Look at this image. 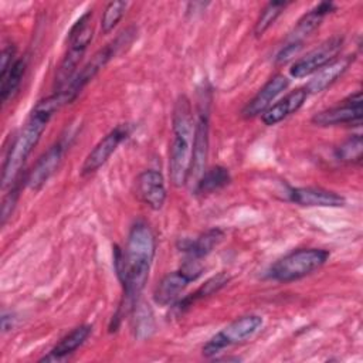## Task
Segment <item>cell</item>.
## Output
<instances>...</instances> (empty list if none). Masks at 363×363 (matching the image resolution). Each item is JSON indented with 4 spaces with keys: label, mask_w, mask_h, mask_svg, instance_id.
<instances>
[{
    "label": "cell",
    "mask_w": 363,
    "mask_h": 363,
    "mask_svg": "<svg viewBox=\"0 0 363 363\" xmlns=\"http://www.w3.org/2000/svg\"><path fill=\"white\" fill-rule=\"evenodd\" d=\"M155 254L156 238L145 221H136L130 227L125 250L115 245L113 267L122 282L123 296L112 318V329H116L121 319L138 305V298L147 282Z\"/></svg>",
    "instance_id": "obj_1"
},
{
    "label": "cell",
    "mask_w": 363,
    "mask_h": 363,
    "mask_svg": "<svg viewBox=\"0 0 363 363\" xmlns=\"http://www.w3.org/2000/svg\"><path fill=\"white\" fill-rule=\"evenodd\" d=\"M172 128L173 140L169 149V174L174 187H183L189 182L194 136L193 109L186 95H180L174 104Z\"/></svg>",
    "instance_id": "obj_2"
},
{
    "label": "cell",
    "mask_w": 363,
    "mask_h": 363,
    "mask_svg": "<svg viewBox=\"0 0 363 363\" xmlns=\"http://www.w3.org/2000/svg\"><path fill=\"white\" fill-rule=\"evenodd\" d=\"M48 122H50L48 116L31 111L24 126L14 136L7 150V155L4 157L3 172H1L3 189L11 187L20 179L21 169L27 157L30 156V153L41 139V135L45 130Z\"/></svg>",
    "instance_id": "obj_3"
},
{
    "label": "cell",
    "mask_w": 363,
    "mask_h": 363,
    "mask_svg": "<svg viewBox=\"0 0 363 363\" xmlns=\"http://www.w3.org/2000/svg\"><path fill=\"white\" fill-rule=\"evenodd\" d=\"M329 255V251L322 248L295 250L272 264L268 277L284 284L298 281L325 265Z\"/></svg>",
    "instance_id": "obj_4"
},
{
    "label": "cell",
    "mask_w": 363,
    "mask_h": 363,
    "mask_svg": "<svg viewBox=\"0 0 363 363\" xmlns=\"http://www.w3.org/2000/svg\"><path fill=\"white\" fill-rule=\"evenodd\" d=\"M133 31L126 30L123 31L119 37H116L112 43L106 44L104 48L98 50L91 60L78 71L75 72V75L72 77V79L60 91H64L65 95L68 96L69 102H74L78 95L81 94V91L99 74V71L115 57L116 51L121 48V45H125L130 41L129 34H132Z\"/></svg>",
    "instance_id": "obj_5"
},
{
    "label": "cell",
    "mask_w": 363,
    "mask_h": 363,
    "mask_svg": "<svg viewBox=\"0 0 363 363\" xmlns=\"http://www.w3.org/2000/svg\"><path fill=\"white\" fill-rule=\"evenodd\" d=\"M210 96L208 92H203L197 106V118L194 121V136L191 145V160L189 182L197 183L201 174L206 172L208 157V133H210Z\"/></svg>",
    "instance_id": "obj_6"
},
{
    "label": "cell",
    "mask_w": 363,
    "mask_h": 363,
    "mask_svg": "<svg viewBox=\"0 0 363 363\" xmlns=\"http://www.w3.org/2000/svg\"><path fill=\"white\" fill-rule=\"evenodd\" d=\"M262 326V318L259 315H244L237 318L220 332H217L204 346L203 354L206 357L216 356L225 347L240 345L251 339Z\"/></svg>",
    "instance_id": "obj_7"
},
{
    "label": "cell",
    "mask_w": 363,
    "mask_h": 363,
    "mask_svg": "<svg viewBox=\"0 0 363 363\" xmlns=\"http://www.w3.org/2000/svg\"><path fill=\"white\" fill-rule=\"evenodd\" d=\"M343 45V37L342 35H333L306 52L303 57H299L295 60V62L289 68L291 77L301 79L309 75H313L316 71L323 68L326 64L337 58V54L340 52Z\"/></svg>",
    "instance_id": "obj_8"
},
{
    "label": "cell",
    "mask_w": 363,
    "mask_h": 363,
    "mask_svg": "<svg viewBox=\"0 0 363 363\" xmlns=\"http://www.w3.org/2000/svg\"><path fill=\"white\" fill-rule=\"evenodd\" d=\"M130 133V126L128 123H121L115 126L111 132H108L86 155L82 166H81V174L88 176L95 173L99 167H102L108 159L112 156V153L116 150V147L123 142Z\"/></svg>",
    "instance_id": "obj_9"
},
{
    "label": "cell",
    "mask_w": 363,
    "mask_h": 363,
    "mask_svg": "<svg viewBox=\"0 0 363 363\" xmlns=\"http://www.w3.org/2000/svg\"><path fill=\"white\" fill-rule=\"evenodd\" d=\"M362 119V94L356 91L349 95L342 104L316 112L312 116V123L316 126H335L360 122Z\"/></svg>",
    "instance_id": "obj_10"
},
{
    "label": "cell",
    "mask_w": 363,
    "mask_h": 363,
    "mask_svg": "<svg viewBox=\"0 0 363 363\" xmlns=\"http://www.w3.org/2000/svg\"><path fill=\"white\" fill-rule=\"evenodd\" d=\"M67 149V145L62 139L51 145L34 163V166L28 170L26 176V184L33 191H38L48 180L50 177L57 172L60 167V163L62 160L64 152Z\"/></svg>",
    "instance_id": "obj_11"
},
{
    "label": "cell",
    "mask_w": 363,
    "mask_h": 363,
    "mask_svg": "<svg viewBox=\"0 0 363 363\" xmlns=\"http://www.w3.org/2000/svg\"><path fill=\"white\" fill-rule=\"evenodd\" d=\"M136 194L149 208L160 210L167 196L163 174L155 169H147L139 173L136 177Z\"/></svg>",
    "instance_id": "obj_12"
},
{
    "label": "cell",
    "mask_w": 363,
    "mask_h": 363,
    "mask_svg": "<svg viewBox=\"0 0 363 363\" xmlns=\"http://www.w3.org/2000/svg\"><path fill=\"white\" fill-rule=\"evenodd\" d=\"M288 86L289 79L285 75H274L264 84V86L254 95V98L247 102V105L241 111V115L247 119L261 116L272 105L277 96L281 95Z\"/></svg>",
    "instance_id": "obj_13"
},
{
    "label": "cell",
    "mask_w": 363,
    "mask_h": 363,
    "mask_svg": "<svg viewBox=\"0 0 363 363\" xmlns=\"http://www.w3.org/2000/svg\"><path fill=\"white\" fill-rule=\"evenodd\" d=\"M289 200L306 207H342L345 197L323 187H295L289 190Z\"/></svg>",
    "instance_id": "obj_14"
},
{
    "label": "cell",
    "mask_w": 363,
    "mask_h": 363,
    "mask_svg": "<svg viewBox=\"0 0 363 363\" xmlns=\"http://www.w3.org/2000/svg\"><path fill=\"white\" fill-rule=\"evenodd\" d=\"M353 60H354V55L335 58L333 61L326 64L323 68L316 71L313 77L309 79V82L303 86L308 95L322 92L326 88H329L332 84H335L347 71Z\"/></svg>",
    "instance_id": "obj_15"
},
{
    "label": "cell",
    "mask_w": 363,
    "mask_h": 363,
    "mask_svg": "<svg viewBox=\"0 0 363 363\" xmlns=\"http://www.w3.org/2000/svg\"><path fill=\"white\" fill-rule=\"evenodd\" d=\"M308 98V92L305 91V88H296L294 91H291L289 94H286L282 99H279L278 102L272 104L262 115H261V121L264 122V125L267 126H272L279 123L281 121H284L285 118L291 116L292 113L298 112L302 105L305 104Z\"/></svg>",
    "instance_id": "obj_16"
},
{
    "label": "cell",
    "mask_w": 363,
    "mask_h": 363,
    "mask_svg": "<svg viewBox=\"0 0 363 363\" xmlns=\"http://www.w3.org/2000/svg\"><path fill=\"white\" fill-rule=\"evenodd\" d=\"M191 282V279L179 268L177 271L166 274L155 286L153 299L159 306H167L174 303L183 289Z\"/></svg>",
    "instance_id": "obj_17"
},
{
    "label": "cell",
    "mask_w": 363,
    "mask_h": 363,
    "mask_svg": "<svg viewBox=\"0 0 363 363\" xmlns=\"http://www.w3.org/2000/svg\"><path fill=\"white\" fill-rule=\"evenodd\" d=\"M92 333L91 325H79L67 333L50 352L47 356L40 359V362H58L74 353L81 347Z\"/></svg>",
    "instance_id": "obj_18"
},
{
    "label": "cell",
    "mask_w": 363,
    "mask_h": 363,
    "mask_svg": "<svg viewBox=\"0 0 363 363\" xmlns=\"http://www.w3.org/2000/svg\"><path fill=\"white\" fill-rule=\"evenodd\" d=\"M223 237L224 233L220 228H210L194 240L182 241L179 244V250L186 255V258L201 259L207 257L214 250V247L218 245Z\"/></svg>",
    "instance_id": "obj_19"
},
{
    "label": "cell",
    "mask_w": 363,
    "mask_h": 363,
    "mask_svg": "<svg viewBox=\"0 0 363 363\" xmlns=\"http://www.w3.org/2000/svg\"><path fill=\"white\" fill-rule=\"evenodd\" d=\"M230 281V277L225 274V272H220L211 278H208L199 289H196L193 294L182 298V299H177L174 302V308L176 311L179 312H184L186 309H189L194 302L200 301V299H204L210 295H214L216 292H218L221 288H224Z\"/></svg>",
    "instance_id": "obj_20"
},
{
    "label": "cell",
    "mask_w": 363,
    "mask_h": 363,
    "mask_svg": "<svg viewBox=\"0 0 363 363\" xmlns=\"http://www.w3.org/2000/svg\"><path fill=\"white\" fill-rule=\"evenodd\" d=\"M231 182V174L224 166H214L206 169L201 177L194 184L196 194H211L223 187H225Z\"/></svg>",
    "instance_id": "obj_21"
},
{
    "label": "cell",
    "mask_w": 363,
    "mask_h": 363,
    "mask_svg": "<svg viewBox=\"0 0 363 363\" xmlns=\"http://www.w3.org/2000/svg\"><path fill=\"white\" fill-rule=\"evenodd\" d=\"M26 60L18 58L13 62V65L4 72L0 74V94H1V101L6 104L9 99L14 96L17 89L20 88V84L23 81L24 72H26Z\"/></svg>",
    "instance_id": "obj_22"
},
{
    "label": "cell",
    "mask_w": 363,
    "mask_h": 363,
    "mask_svg": "<svg viewBox=\"0 0 363 363\" xmlns=\"http://www.w3.org/2000/svg\"><path fill=\"white\" fill-rule=\"evenodd\" d=\"M336 159L342 163L359 164L363 156V142L360 135H353L346 139L342 145H339L335 150Z\"/></svg>",
    "instance_id": "obj_23"
},
{
    "label": "cell",
    "mask_w": 363,
    "mask_h": 363,
    "mask_svg": "<svg viewBox=\"0 0 363 363\" xmlns=\"http://www.w3.org/2000/svg\"><path fill=\"white\" fill-rule=\"evenodd\" d=\"M288 6L286 1H269L267 3V6L261 10L255 26H254V34L257 37H261L275 21L277 18L281 16V13L285 10V7Z\"/></svg>",
    "instance_id": "obj_24"
},
{
    "label": "cell",
    "mask_w": 363,
    "mask_h": 363,
    "mask_svg": "<svg viewBox=\"0 0 363 363\" xmlns=\"http://www.w3.org/2000/svg\"><path fill=\"white\" fill-rule=\"evenodd\" d=\"M126 9H128L126 1H121V0L109 1L105 6L102 17H101V31L104 34L111 33L116 27V24L121 21V18L123 17Z\"/></svg>",
    "instance_id": "obj_25"
},
{
    "label": "cell",
    "mask_w": 363,
    "mask_h": 363,
    "mask_svg": "<svg viewBox=\"0 0 363 363\" xmlns=\"http://www.w3.org/2000/svg\"><path fill=\"white\" fill-rule=\"evenodd\" d=\"M153 329H155V325H153L152 311L146 308V305H143V308H138L136 319H135V335L140 339H145L150 336Z\"/></svg>",
    "instance_id": "obj_26"
},
{
    "label": "cell",
    "mask_w": 363,
    "mask_h": 363,
    "mask_svg": "<svg viewBox=\"0 0 363 363\" xmlns=\"http://www.w3.org/2000/svg\"><path fill=\"white\" fill-rule=\"evenodd\" d=\"M20 179L10 187V191L4 196L3 199V203H1V216H0V220H1V225H4L9 220V217L13 214V210L17 204V200H18V196H20Z\"/></svg>",
    "instance_id": "obj_27"
},
{
    "label": "cell",
    "mask_w": 363,
    "mask_h": 363,
    "mask_svg": "<svg viewBox=\"0 0 363 363\" xmlns=\"http://www.w3.org/2000/svg\"><path fill=\"white\" fill-rule=\"evenodd\" d=\"M14 54H16V48L13 44H7L3 48V51H1V72L0 74H4L13 65V62L16 61Z\"/></svg>",
    "instance_id": "obj_28"
},
{
    "label": "cell",
    "mask_w": 363,
    "mask_h": 363,
    "mask_svg": "<svg viewBox=\"0 0 363 363\" xmlns=\"http://www.w3.org/2000/svg\"><path fill=\"white\" fill-rule=\"evenodd\" d=\"M14 322H16V316L11 312H3L1 315V330L3 333L7 330H11L14 328Z\"/></svg>",
    "instance_id": "obj_29"
}]
</instances>
